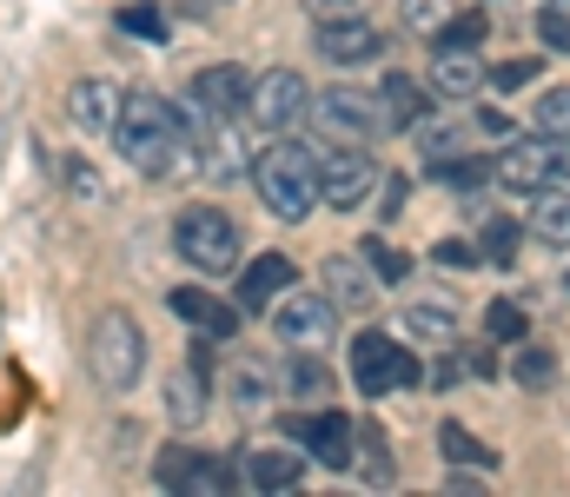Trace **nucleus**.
Instances as JSON below:
<instances>
[{
	"mask_svg": "<svg viewBox=\"0 0 570 497\" xmlns=\"http://www.w3.org/2000/svg\"><path fill=\"white\" fill-rule=\"evenodd\" d=\"M114 147H120V160L134 166V172H146V179H179V172H193V133H186L179 107L159 100V93H127V100H120Z\"/></svg>",
	"mask_w": 570,
	"mask_h": 497,
	"instance_id": "f257e3e1",
	"label": "nucleus"
},
{
	"mask_svg": "<svg viewBox=\"0 0 570 497\" xmlns=\"http://www.w3.org/2000/svg\"><path fill=\"white\" fill-rule=\"evenodd\" d=\"M253 192L279 212V219H305L318 206V153L305 140H273L266 153H253Z\"/></svg>",
	"mask_w": 570,
	"mask_h": 497,
	"instance_id": "f03ea898",
	"label": "nucleus"
},
{
	"mask_svg": "<svg viewBox=\"0 0 570 497\" xmlns=\"http://www.w3.org/2000/svg\"><path fill=\"white\" fill-rule=\"evenodd\" d=\"M87 371L100 391H134L146 371V331L134 312H100L87 331Z\"/></svg>",
	"mask_w": 570,
	"mask_h": 497,
	"instance_id": "7ed1b4c3",
	"label": "nucleus"
},
{
	"mask_svg": "<svg viewBox=\"0 0 570 497\" xmlns=\"http://www.w3.org/2000/svg\"><path fill=\"white\" fill-rule=\"evenodd\" d=\"M352 385H358L365 398L412 391V385H425V365H419L412 345H399L392 331H352Z\"/></svg>",
	"mask_w": 570,
	"mask_h": 497,
	"instance_id": "20e7f679",
	"label": "nucleus"
},
{
	"mask_svg": "<svg viewBox=\"0 0 570 497\" xmlns=\"http://www.w3.org/2000/svg\"><path fill=\"white\" fill-rule=\"evenodd\" d=\"M173 246L193 272H233L239 266V226L219 206H186L173 219Z\"/></svg>",
	"mask_w": 570,
	"mask_h": 497,
	"instance_id": "39448f33",
	"label": "nucleus"
},
{
	"mask_svg": "<svg viewBox=\"0 0 570 497\" xmlns=\"http://www.w3.org/2000/svg\"><path fill=\"white\" fill-rule=\"evenodd\" d=\"M312 113H318V127L338 140V147H372L392 120H385V100L379 93H358V87H325L318 100H312Z\"/></svg>",
	"mask_w": 570,
	"mask_h": 497,
	"instance_id": "423d86ee",
	"label": "nucleus"
},
{
	"mask_svg": "<svg viewBox=\"0 0 570 497\" xmlns=\"http://www.w3.org/2000/svg\"><path fill=\"white\" fill-rule=\"evenodd\" d=\"M186 133H193V172H206V179H246V172H253L239 120L199 113V120H186Z\"/></svg>",
	"mask_w": 570,
	"mask_h": 497,
	"instance_id": "0eeeda50",
	"label": "nucleus"
},
{
	"mask_svg": "<svg viewBox=\"0 0 570 497\" xmlns=\"http://www.w3.org/2000/svg\"><path fill=\"white\" fill-rule=\"evenodd\" d=\"M246 113H253V127H266V133H292V127L312 113V87H305V73H292V67L259 73L253 93H246Z\"/></svg>",
	"mask_w": 570,
	"mask_h": 497,
	"instance_id": "6e6552de",
	"label": "nucleus"
},
{
	"mask_svg": "<svg viewBox=\"0 0 570 497\" xmlns=\"http://www.w3.org/2000/svg\"><path fill=\"white\" fill-rule=\"evenodd\" d=\"M273 331H279L292 351H318V345H332V331H338V306H332L325 292L285 286L279 299H273Z\"/></svg>",
	"mask_w": 570,
	"mask_h": 497,
	"instance_id": "1a4fd4ad",
	"label": "nucleus"
},
{
	"mask_svg": "<svg viewBox=\"0 0 570 497\" xmlns=\"http://www.w3.org/2000/svg\"><path fill=\"white\" fill-rule=\"evenodd\" d=\"M379 186V160L365 147H338L332 160H318V206H338V212H358Z\"/></svg>",
	"mask_w": 570,
	"mask_h": 497,
	"instance_id": "9d476101",
	"label": "nucleus"
},
{
	"mask_svg": "<svg viewBox=\"0 0 570 497\" xmlns=\"http://www.w3.org/2000/svg\"><path fill=\"white\" fill-rule=\"evenodd\" d=\"M292 438H298V451H305L312 465H325V471H352V458H358V425H352V418H338V411L298 418V425H292Z\"/></svg>",
	"mask_w": 570,
	"mask_h": 497,
	"instance_id": "9b49d317",
	"label": "nucleus"
},
{
	"mask_svg": "<svg viewBox=\"0 0 570 497\" xmlns=\"http://www.w3.org/2000/svg\"><path fill=\"white\" fill-rule=\"evenodd\" d=\"M558 179V140L551 133H531V140H511L504 147V160H498V186H511V192H538V186H551Z\"/></svg>",
	"mask_w": 570,
	"mask_h": 497,
	"instance_id": "f8f14e48",
	"label": "nucleus"
},
{
	"mask_svg": "<svg viewBox=\"0 0 570 497\" xmlns=\"http://www.w3.org/2000/svg\"><path fill=\"white\" fill-rule=\"evenodd\" d=\"M159 485H166V491H233V485H239V465L199 458V451L173 445V451L159 458Z\"/></svg>",
	"mask_w": 570,
	"mask_h": 497,
	"instance_id": "ddd939ff",
	"label": "nucleus"
},
{
	"mask_svg": "<svg viewBox=\"0 0 570 497\" xmlns=\"http://www.w3.org/2000/svg\"><path fill=\"white\" fill-rule=\"evenodd\" d=\"M379 53H385V33H379L365 13L318 27V60H332V67H365V60H379Z\"/></svg>",
	"mask_w": 570,
	"mask_h": 497,
	"instance_id": "4468645a",
	"label": "nucleus"
},
{
	"mask_svg": "<svg viewBox=\"0 0 570 497\" xmlns=\"http://www.w3.org/2000/svg\"><path fill=\"white\" fill-rule=\"evenodd\" d=\"M246 93H253V80H246V67H233V60L193 73V113H226V120H239V113H246Z\"/></svg>",
	"mask_w": 570,
	"mask_h": 497,
	"instance_id": "2eb2a0df",
	"label": "nucleus"
},
{
	"mask_svg": "<svg viewBox=\"0 0 570 497\" xmlns=\"http://www.w3.org/2000/svg\"><path fill=\"white\" fill-rule=\"evenodd\" d=\"M173 312H179L186 326L199 331L206 345H226V338L239 331V319H246V312H239L233 299H213L206 286H179V292H173Z\"/></svg>",
	"mask_w": 570,
	"mask_h": 497,
	"instance_id": "dca6fc26",
	"label": "nucleus"
},
{
	"mask_svg": "<svg viewBox=\"0 0 570 497\" xmlns=\"http://www.w3.org/2000/svg\"><path fill=\"white\" fill-rule=\"evenodd\" d=\"M285 286H298V279H292V259H285V252H259V259L239 272V286H233V306H239V312H266Z\"/></svg>",
	"mask_w": 570,
	"mask_h": 497,
	"instance_id": "f3484780",
	"label": "nucleus"
},
{
	"mask_svg": "<svg viewBox=\"0 0 570 497\" xmlns=\"http://www.w3.org/2000/svg\"><path fill=\"white\" fill-rule=\"evenodd\" d=\"M431 87H438V93H451V100H471V93H484L478 47H451V40H438V53H431Z\"/></svg>",
	"mask_w": 570,
	"mask_h": 497,
	"instance_id": "a211bd4d",
	"label": "nucleus"
},
{
	"mask_svg": "<svg viewBox=\"0 0 570 497\" xmlns=\"http://www.w3.org/2000/svg\"><path fill=\"white\" fill-rule=\"evenodd\" d=\"M120 100L127 93H114L107 80H80L73 93H67V120L94 140V133H114V120H120Z\"/></svg>",
	"mask_w": 570,
	"mask_h": 497,
	"instance_id": "6ab92c4d",
	"label": "nucleus"
},
{
	"mask_svg": "<svg viewBox=\"0 0 570 497\" xmlns=\"http://www.w3.org/2000/svg\"><path fill=\"white\" fill-rule=\"evenodd\" d=\"M239 478H246L253 491H298V485H305V451H253V458L239 465Z\"/></svg>",
	"mask_w": 570,
	"mask_h": 497,
	"instance_id": "aec40b11",
	"label": "nucleus"
},
{
	"mask_svg": "<svg viewBox=\"0 0 570 497\" xmlns=\"http://www.w3.org/2000/svg\"><path fill=\"white\" fill-rule=\"evenodd\" d=\"M531 232L551 239V246H570V192L558 186V179L538 186V199H531Z\"/></svg>",
	"mask_w": 570,
	"mask_h": 497,
	"instance_id": "412c9836",
	"label": "nucleus"
},
{
	"mask_svg": "<svg viewBox=\"0 0 570 497\" xmlns=\"http://www.w3.org/2000/svg\"><path fill=\"white\" fill-rule=\"evenodd\" d=\"M358 266H365L379 286L412 279V252H405V246H392V239H379V232H365V239H358Z\"/></svg>",
	"mask_w": 570,
	"mask_h": 497,
	"instance_id": "4be33fe9",
	"label": "nucleus"
},
{
	"mask_svg": "<svg viewBox=\"0 0 570 497\" xmlns=\"http://www.w3.org/2000/svg\"><path fill=\"white\" fill-rule=\"evenodd\" d=\"M372 292H379V286H372V279H365L352 259H325V299H332V306L372 312Z\"/></svg>",
	"mask_w": 570,
	"mask_h": 497,
	"instance_id": "5701e85b",
	"label": "nucleus"
},
{
	"mask_svg": "<svg viewBox=\"0 0 570 497\" xmlns=\"http://www.w3.org/2000/svg\"><path fill=\"white\" fill-rule=\"evenodd\" d=\"M379 100H385V120L405 133V127H419L431 107H425V87L419 80H405V73H385V87H379Z\"/></svg>",
	"mask_w": 570,
	"mask_h": 497,
	"instance_id": "b1692460",
	"label": "nucleus"
},
{
	"mask_svg": "<svg viewBox=\"0 0 570 497\" xmlns=\"http://www.w3.org/2000/svg\"><path fill=\"white\" fill-rule=\"evenodd\" d=\"M405 338H419L431 351H458V312H444V306H405Z\"/></svg>",
	"mask_w": 570,
	"mask_h": 497,
	"instance_id": "393cba45",
	"label": "nucleus"
},
{
	"mask_svg": "<svg viewBox=\"0 0 570 497\" xmlns=\"http://www.w3.org/2000/svg\"><path fill=\"white\" fill-rule=\"evenodd\" d=\"M431 172H438L444 192H484V186H498V160H478V153H451V160H438Z\"/></svg>",
	"mask_w": 570,
	"mask_h": 497,
	"instance_id": "a878e982",
	"label": "nucleus"
},
{
	"mask_svg": "<svg viewBox=\"0 0 570 497\" xmlns=\"http://www.w3.org/2000/svg\"><path fill=\"white\" fill-rule=\"evenodd\" d=\"M438 451H444V465H451V471H458V465H464V471H491V465H498V451H491V445H478L464 425H444V431H438Z\"/></svg>",
	"mask_w": 570,
	"mask_h": 497,
	"instance_id": "bb28decb",
	"label": "nucleus"
},
{
	"mask_svg": "<svg viewBox=\"0 0 570 497\" xmlns=\"http://www.w3.org/2000/svg\"><path fill=\"white\" fill-rule=\"evenodd\" d=\"M412 140H419V153L438 166V160H451V153H464V120H438V113H425V120L412 127Z\"/></svg>",
	"mask_w": 570,
	"mask_h": 497,
	"instance_id": "cd10ccee",
	"label": "nucleus"
},
{
	"mask_svg": "<svg viewBox=\"0 0 570 497\" xmlns=\"http://www.w3.org/2000/svg\"><path fill=\"white\" fill-rule=\"evenodd\" d=\"M451 13H458V0H399L405 33H425V40H438V33L451 27Z\"/></svg>",
	"mask_w": 570,
	"mask_h": 497,
	"instance_id": "c85d7f7f",
	"label": "nucleus"
},
{
	"mask_svg": "<svg viewBox=\"0 0 570 497\" xmlns=\"http://www.w3.org/2000/svg\"><path fill=\"white\" fill-rule=\"evenodd\" d=\"M478 252H484L491 266H511V259L524 252V232H518V219H484V232H478Z\"/></svg>",
	"mask_w": 570,
	"mask_h": 497,
	"instance_id": "c756f323",
	"label": "nucleus"
},
{
	"mask_svg": "<svg viewBox=\"0 0 570 497\" xmlns=\"http://www.w3.org/2000/svg\"><path fill=\"white\" fill-rule=\"evenodd\" d=\"M531 127H538V133H551V140H570V87H544V93H538Z\"/></svg>",
	"mask_w": 570,
	"mask_h": 497,
	"instance_id": "7c9ffc66",
	"label": "nucleus"
},
{
	"mask_svg": "<svg viewBox=\"0 0 570 497\" xmlns=\"http://www.w3.org/2000/svg\"><path fill=\"white\" fill-rule=\"evenodd\" d=\"M199 411H206V371L186 365V371L173 378V418H179V425H199Z\"/></svg>",
	"mask_w": 570,
	"mask_h": 497,
	"instance_id": "2f4dec72",
	"label": "nucleus"
},
{
	"mask_svg": "<svg viewBox=\"0 0 570 497\" xmlns=\"http://www.w3.org/2000/svg\"><path fill=\"white\" fill-rule=\"evenodd\" d=\"M511 351H518V358H511V371H518V385H531V391H544V385H551V371H558V365H551V351H544V345H531V338H518Z\"/></svg>",
	"mask_w": 570,
	"mask_h": 497,
	"instance_id": "473e14b6",
	"label": "nucleus"
},
{
	"mask_svg": "<svg viewBox=\"0 0 570 497\" xmlns=\"http://www.w3.org/2000/svg\"><path fill=\"white\" fill-rule=\"evenodd\" d=\"M285 391L312 405V398H325V391H332V371H325V365L305 351V358H292V371H285Z\"/></svg>",
	"mask_w": 570,
	"mask_h": 497,
	"instance_id": "72a5a7b5",
	"label": "nucleus"
},
{
	"mask_svg": "<svg viewBox=\"0 0 570 497\" xmlns=\"http://www.w3.org/2000/svg\"><path fill=\"white\" fill-rule=\"evenodd\" d=\"M266 391H273V371H266L259 358H246V365L233 371V398H239V411H253V405H266Z\"/></svg>",
	"mask_w": 570,
	"mask_h": 497,
	"instance_id": "f704fd0d",
	"label": "nucleus"
},
{
	"mask_svg": "<svg viewBox=\"0 0 570 497\" xmlns=\"http://www.w3.org/2000/svg\"><path fill=\"white\" fill-rule=\"evenodd\" d=\"M358 458H365V478H372V485L392 478V458H385V431H379V425H358ZM358 458H352V465H358Z\"/></svg>",
	"mask_w": 570,
	"mask_h": 497,
	"instance_id": "c9c22d12",
	"label": "nucleus"
},
{
	"mask_svg": "<svg viewBox=\"0 0 570 497\" xmlns=\"http://www.w3.org/2000/svg\"><path fill=\"white\" fill-rule=\"evenodd\" d=\"M531 80H538V60H531V53H518V60H504V67L484 73V87H498V93H518V87H531Z\"/></svg>",
	"mask_w": 570,
	"mask_h": 497,
	"instance_id": "e433bc0d",
	"label": "nucleus"
},
{
	"mask_svg": "<svg viewBox=\"0 0 570 497\" xmlns=\"http://www.w3.org/2000/svg\"><path fill=\"white\" fill-rule=\"evenodd\" d=\"M484 326H491V338H498V345H518V338H524V312H518V306H511V299H498V306H491V312H484Z\"/></svg>",
	"mask_w": 570,
	"mask_h": 497,
	"instance_id": "4c0bfd02",
	"label": "nucleus"
},
{
	"mask_svg": "<svg viewBox=\"0 0 570 497\" xmlns=\"http://www.w3.org/2000/svg\"><path fill=\"white\" fill-rule=\"evenodd\" d=\"M538 33H544V47L570 53V7H558V0H551V7L538 13Z\"/></svg>",
	"mask_w": 570,
	"mask_h": 497,
	"instance_id": "58836bf2",
	"label": "nucleus"
},
{
	"mask_svg": "<svg viewBox=\"0 0 570 497\" xmlns=\"http://www.w3.org/2000/svg\"><path fill=\"white\" fill-rule=\"evenodd\" d=\"M438 40H451V47H478V40H484V13H464V7H458L451 27H444Z\"/></svg>",
	"mask_w": 570,
	"mask_h": 497,
	"instance_id": "ea45409f",
	"label": "nucleus"
},
{
	"mask_svg": "<svg viewBox=\"0 0 570 497\" xmlns=\"http://www.w3.org/2000/svg\"><path fill=\"white\" fill-rule=\"evenodd\" d=\"M120 27H127V33H146V40H159V33H166V20H159V7H127V13H120Z\"/></svg>",
	"mask_w": 570,
	"mask_h": 497,
	"instance_id": "a19ab883",
	"label": "nucleus"
},
{
	"mask_svg": "<svg viewBox=\"0 0 570 497\" xmlns=\"http://www.w3.org/2000/svg\"><path fill=\"white\" fill-rule=\"evenodd\" d=\"M305 13H312V27H325V20H352V13H365V0H305Z\"/></svg>",
	"mask_w": 570,
	"mask_h": 497,
	"instance_id": "79ce46f5",
	"label": "nucleus"
},
{
	"mask_svg": "<svg viewBox=\"0 0 570 497\" xmlns=\"http://www.w3.org/2000/svg\"><path fill=\"white\" fill-rule=\"evenodd\" d=\"M431 259H438V266H478L484 252H478V246H464V239H438V252H431Z\"/></svg>",
	"mask_w": 570,
	"mask_h": 497,
	"instance_id": "37998d69",
	"label": "nucleus"
},
{
	"mask_svg": "<svg viewBox=\"0 0 570 497\" xmlns=\"http://www.w3.org/2000/svg\"><path fill=\"white\" fill-rule=\"evenodd\" d=\"M471 127H478L484 140H511V113H498V107H484V113H471Z\"/></svg>",
	"mask_w": 570,
	"mask_h": 497,
	"instance_id": "c03bdc74",
	"label": "nucleus"
},
{
	"mask_svg": "<svg viewBox=\"0 0 570 497\" xmlns=\"http://www.w3.org/2000/svg\"><path fill=\"white\" fill-rule=\"evenodd\" d=\"M458 378H464V358H438V365L425 371V385H431V391H451Z\"/></svg>",
	"mask_w": 570,
	"mask_h": 497,
	"instance_id": "a18cd8bd",
	"label": "nucleus"
},
{
	"mask_svg": "<svg viewBox=\"0 0 570 497\" xmlns=\"http://www.w3.org/2000/svg\"><path fill=\"white\" fill-rule=\"evenodd\" d=\"M558 179H570V140H558Z\"/></svg>",
	"mask_w": 570,
	"mask_h": 497,
	"instance_id": "49530a36",
	"label": "nucleus"
},
{
	"mask_svg": "<svg viewBox=\"0 0 570 497\" xmlns=\"http://www.w3.org/2000/svg\"><path fill=\"white\" fill-rule=\"evenodd\" d=\"M558 7H570V0H558Z\"/></svg>",
	"mask_w": 570,
	"mask_h": 497,
	"instance_id": "de8ad7c7",
	"label": "nucleus"
}]
</instances>
